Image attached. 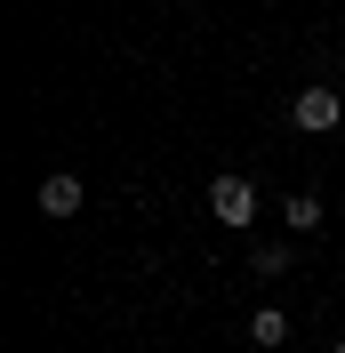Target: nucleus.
Listing matches in <instances>:
<instances>
[{"mask_svg":"<svg viewBox=\"0 0 345 353\" xmlns=\"http://www.w3.org/2000/svg\"><path fill=\"white\" fill-rule=\"evenodd\" d=\"M209 217L217 225H233V233H249V225H257V185H249V176H209Z\"/></svg>","mask_w":345,"mask_h":353,"instance_id":"nucleus-1","label":"nucleus"},{"mask_svg":"<svg viewBox=\"0 0 345 353\" xmlns=\"http://www.w3.org/2000/svg\"><path fill=\"white\" fill-rule=\"evenodd\" d=\"M289 121H297L305 137H329V129L345 121V97H337V88H297V105H289Z\"/></svg>","mask_w":345,"mask_h":353,"instance_id":"nucleus-2","label":"nucleus"},{"mask_svg":"<svg viewBox=\"0 0 345 353\" xmlns=\"http://www.w3.org/2000/svg\"><path fill=\"white\" fill-rule=\"evenodd\" d=\"M32 201H41V217H81V176H72V169H57V176H41V193H32Z\"/></svg>","mask_w":345,"mask_h":353,"instance_id":"nucleus-3","label":"nucleus"},{"mask_svg":"<svg viewBox=\"0 0 345 353\" xmlns=\"http://www.w3.org/2000/svg\"><path fill=\"white\" fill-rule=\"evenodd\" d=\"M281 225H289V233L305 241V233H322V225H329V209H322L313 193H289V201H281Z\"/></svg>","mask_w":345,"mask_h":353,"instance_id":"nucleus-4","label":"nucleus"},{"mask_svg":"<svg viewBox=\"0 0 345 353\" xmlns=\"http://www.w3.org/2000/svg\"><path fill=\"white\" fill-rule=\"evenodd\" d=\"M249 345H257V353H273V345H289V313H281V305H265V313H249Z\"/></svg>","mask_w":345,"mask_h":353,"instance_id":"nucleus-5","label":"nucleus"},{"mask_svg":"<svg viewBox=\"0 0 345 353\" xmlns=\"http://www.w3.org/2000/svg\"><path fill=\"white\" fill-rule=\"evenodd\" d=\"M249 265H257L265 281H281V273L297 265V249H289V241H257V249H249Z\"/></svg>","mask_w":345,"mask_h":353,"instance_id":"nucleus-6","label":"nucleus"},{"mask_svg":"<svg viewBox=\"0 0 345 353\" xmlns=\"http://www.w3.org/2000/svg\"><path fill=\"white\" fill-rule=\"evenodd\" d=\"M329 353H345V337H337V345H329Z\"/></svg>","mask_w":345,"mask_h":353,"instance_id":"nucleus-7","label":"nucleus"}]
</instances>
